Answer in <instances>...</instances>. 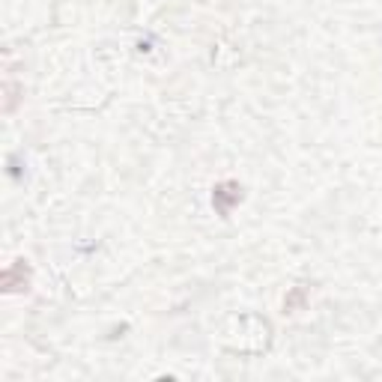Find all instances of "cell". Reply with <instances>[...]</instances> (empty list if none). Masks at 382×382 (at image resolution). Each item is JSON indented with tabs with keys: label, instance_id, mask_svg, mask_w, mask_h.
<instances>
[{
	"label": "cell",
	"instance_id": "1",
	"mask_svg": "<svg viewBox=\"0 0 382 382\" xmlns=\"http://www.w3.org/2000/svg\"><path fill=\"white\" fill-rule=\"evenodd\" d=\"M227 191H230V183L215 191V207H218V212H221V215H227V212H230V203H236V200L242 197V195H239V188L233 191V195H227Z\"/></svg>",
	"mask_w": 382,
	"mask_h": 382
}]
</instances>
